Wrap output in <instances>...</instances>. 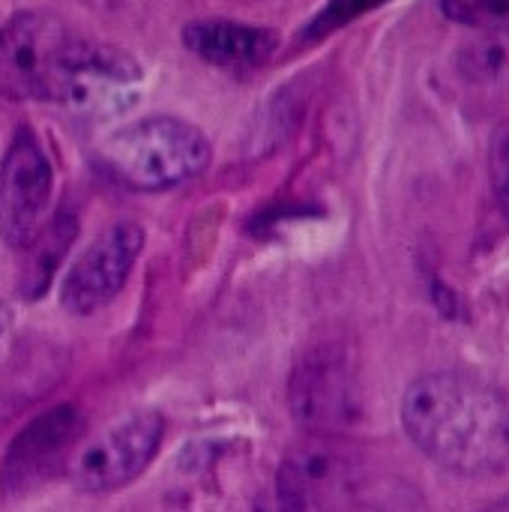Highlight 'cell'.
<instances>
[{"label": "cell", "instance_id": "obj_2", "mask_svg": "<svg viewBox=\"0 0 509 512\" xmlns=\"http://www.w3.org/2000/svg\"><path fill=\"white\" fill-rule=\"evenodd\" d=\"M108 180L135 192H165L204 174L210 144L180 117H147L108 135L96 150Z\"/></svg>", "mask_w": 509, "mask_h": 512}, {"label": "cell", "instance_id": "obj_8", "mask_svg": "<svg viewBox=\"0 0 509 512\" xmlns=\"http://www.w3.org/2000/svg\"><path fill=\"white\" fill-rule=\"evenodd\" d=\"M54 171L30 129H18L0 162V234L12 249H24L42 228L51 204Z\"/></svg>", "mask_w": 509, "mask_h": 512}, {"label": "cell", "instance_id": "obj_12", "mask_svg": "<svg viewBox=\"0 0 509 512\" xmlns=\"http://www.w3.org/2000/svg\"><path fill=\"white\" fill-rule=\"evenodd\" d=\"M462 75L474 84H498L509 78V36L504 33H489L477 39L474 45L465 48L462 60Z\"/></svg>", "mask_w": 509, "mask_h": 512}, {"label": "cell", "instance_id": "obj_16", "mask_svg": "<svg viewBox=\"0 0 509 512\" xmlns=\"http://www.w3.org/2000/svg\"><path fill=\"white\" fill-rule=\"evenodd\" d=\"M9 327H12V312H9L6 303H0V345H3V339L9 333Z\"/></svg>", "mask_w": 509, "mask_h": 512}, {"label": "cell", "instance_id": "obj_3", "mask_svg": "<svg viewBox=\"0 0 509 512\" xmlns=\"http://www.w3.org/2000/svg\"><path fill=\"white\" fill-rule=\"evenodd\" d=\"M90 39L51 12H18L0 27V93L66 105Z\"/></svg>", "mask_w": 509, "mask_h": 512}, {"label": "cell", "instance_id": "obj_4", "mask_svg": "<svg viewBox=\"0 0 509 512\" xmlns=\"http://www.w3.org/2000/svg\"><path fill=\"white\" fill-rule=\"evenodd\" d=\"M363 486V465L342 435L309 432L297 441L276 474V486L306 512H348Z\"/></svg>", "mask_w": 509, "mask_h": 512}, {"label": "cell", "instance_id": "obj_7", "mask_svg": "<svg viewBox=\"0 0 509 512\" xmlns=\"http://www.w3.org/2000/svg\"><path fill=\"white\" fill-rule=\"evenodd\" d=\"M165 438L159 411H135L81 447L69 462V477L81 492H117L138 480L156 459Z\"/></svg>", "mask_w": 509, "mask_h": 512}, {"label": "cell", "instance_id": "obj_10", "mask_svg": "<svg viewBox=\"0 0 509 512\" xmlns=\"http://www.w3.org/2000/svg\"><path fill=\"white\" fill-rule=\"evenodd\" d=\"M183 42L195 57L213 66L252 69L276 51L279 36L276 30H267V27H252V24H240L228 18H207V21L189 24L183 30Z\"/></svg>", "mask_w": 509, "mask_h": 512}, {"label": "cell", "instance_id": "obj_6", "mask_svg": "<svg viewBox=\"0 0 509 512\" xmlns=\"http://www.w3.org/2000/svg\"><path fill=\"white\" fill-rule=\"evenodd\" d=\"M84 426V414L75 405H54L21 426L0 462V495L9 501L24 498L66 471Z\"/></svg>", "mask_w": 509, "mask_h": 512}, {"label": "cell", "instance_id": "obj_9", "mask_svg": "<svg viewBox=\"0 0 509 512\" xmlns=\"http://www.w3.org/2000/svg\"><path fill=\"white\" fill-rule=\"evenodd\" d=\"M144 246V231L135 222L105 228L69 267L60 285V303L72 315H90L111 303L126 285Z\"/></svg>", "mask_w": 509, "mask_h": 512}, {"label": "cell", "instance_id": "obj_5", "mask_svg": "<svg viewBox=\"0 0 509 512\" xmlns=\"http://www.w3.org/2000/svg\"><path fill=\"white\" fill-rule=\"evenodd\" d=\"M288 408L315 435H342L360 417V387L351 357L336 345L312 348L288 378Z\"/></svg>", "mask_w": 509, "mask_h": 512}, {"label": "cell", "instance_id": "obj_1", "mask_svg": "<svg viewBox=\"0 0 509 512\" xmlns=\"http://www.w3.org/2000/svg\"><path fill=\"white\" fill-rule=\"evenodd\" d=\"M414 447L459 477H489L509 465V399L465 372L417 378L402 399Z\"/></svg>", "mask_w": 509, "mask_h": 512}, {"label": "cell", "instance_id": "obj_11", "mask_svg": "<svg viewBox=\"0 0 509 512\" xmlns=\"http://www.w3.org/2000/svg\"><path fill=\"white\" fill-rule=\"evenodd\" d=\"M78 237V219L72 210H57L51 219L42 222V228L33 234V240L24 246V273H21V291L36 300L48 291L51 276L57 273L60 261L66 258L69 246Z\"/></svg>", "mask_w": 509, "mask_h": 512}, {"label": "cell", "instance_id": "obj_13", "mask_svg": "<svg viewBox=\"0 0 509 512\" xmlns=\"http://www.w3.org/2000/svg\"><path fill=\"white\" fill-rule=\"evenodd\" d=\"M447 18L471 27H495L509 21V0H441Z\"/></svg>", "mask_w": 509, "mask_h": 512}, {"label": "cell", "instance_id": "obj_14", "mask_svg": "<svg viewBox=\"0 0 509 512\" xmlns=\"http://www.w3.org/2000/svg\"><path fill=\"white\" fill-rule=\"evenodd\" d=\"M489 177H492V192L509 219V120H504L489 144Z\"/></svg>", "mask_w": 509, "mask_h": 512}, {"label": "cell", "instance_id": "obj_15", "mask_svg": "<svg viewBox=\"0 0 509 512\" xmlns=\"http://www.w3.org/2000/svg\"><path fill=\"white\" fill-rule=\"evenodd\" d=\"M246 512H306L300 504H294L288 495H282L279 489H273L270 495H261Z\"/></svg>", "mask_w": 509, "mask_h": 512}]
</instances>
